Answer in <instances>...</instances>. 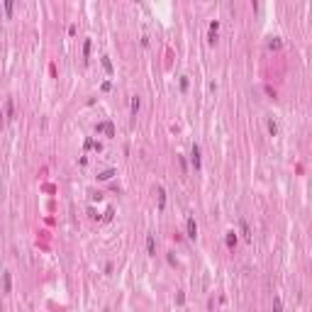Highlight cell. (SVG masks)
Returning <instances> with one entry per match:
<instances>
[{
    "instance_id": "7",
    "label": "cell",
    "mask_w": 312,
    "mask_h": 312,
    "mask_svg": "<svg viewBox=\"0 0 312 312\" xmlns=\"http://www.w3.org/2000/svg\"><path fill=\"white\" fill-rule=\"evenodd\" d=\"M237 242V237H234V232H229V234H227V244H229V246H232V244Z\"/></svg>"
},
{
    "instance_id": "6",
    "label": "cell",
    "mask_w": 312,
    "mask_h": 312,
    "mask_svg": "<svg viewBox=\"0 0 312 312\" xmlns=\"http://www.w3.org/2000/svg\"><path fill=\"white\" fill-rule=\"evenodd\" d=\"M268 132H271V134H276V132H278V127H276L273 120H268Z\"/></svg>"
},
{
    "instance_id": "3",
    "label": "cell",
    "mask_w": 312,
    "mask_h": 312,
    "mask_svg": "<svg viewBox=\"0 0 312 312\" xmlns=\"http://www.w3.org/2000/svg\"><path fill=\"white\" fill-rule=\"evenodd\" d=\"M98 132H105L107 137H112V124H110V122H103V124H98Z\"/></svg>"
},
{
    "instance_id": "5",
    "label": "cell",
    "mask_w": 312,
    "mask_h": 312,
    "mask_svg": "<svg viewBox=\"0 0 312 312\" xmlns=\"http://www.w3.org/2000/svg\"><path fill=\"white\" fill-rule=\"evenodd\" d=\"M273 312H283V305H280V298H273Z\"/></svg>"
},
{
    "instance_id": "4",
    "label": "cell",
    "mask_w": 312,
    "mask_h": 312,
    "mask_svg": "<svg viewBox=\"0 0 312 312\" xmlns=\"http://www.w3.org/2000/svg\"><path fill=\"white\" fill-rule=\"evenodd\" d=\"M146 249H149V254H151V256L156 254V242H154V237H151V234L146 237Z\"/></svg>"
},
{
    "instance_id": "8",
    "label": "cell",
    "mask_w": 312,
    "mask_h": 312,
    "mask_svg": "<svg viewBox=\"0 0 312 312\" xmlns=\"http://www.w3.org/2000/svg\"><path fill=\"white\" fill-rule=\"evenodd\" d=\"M139 110V98H132V112H137Z\"/></svg>"
},
{
    "instance_id": "1",
    "label": "cell",
    "mask_w": 312,
    "mask_h": 312,
    "mask_svg": "<svg viewBox=\"0 0 312 312\" xmlns=\"http://www.w3.org/2000/svg\"><path fill=\"white\" fill-rule=\"evenodd\" d=\"M188 237H190V239L198 237V227H195V219H193V217H188Z\"/></svg>"
},
{
    "instance_id": "2",
    "label": "cell",
    "mask_w": 312,
    "mask_h": 312,
    "mask_svg": "<svg viewBox=\"0 0 312 312\" xmlns=\"http://www.w3.org/2000/svg\"><path fill=\"white\" fill-rule=\"evenodd\" d=\"M193 164H195V168H200V149H198V144H193Z\"/></svg>"
}]
</instances>
